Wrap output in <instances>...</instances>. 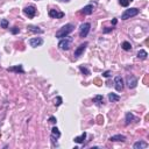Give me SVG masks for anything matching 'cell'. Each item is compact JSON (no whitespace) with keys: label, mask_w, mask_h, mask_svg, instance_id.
I'll return each instance as SVG.
<instances>
[{"label":"cell","mask_w":149,"mask_h":149,"mask_svg":"<svg viewBox=\"0 0 149 149\" xmlns=\"http://www.w3.org/2000/svg\"><path fill=\"white\" fill-rule=\"evenodd\" d=\"M75 30V25H72V23H66V25H64L62 28H59L57 32H56L55 36L57 37V39H64V37L69 36L70 33H72V32Z\"/></svg>","instance_id":"cell-1"},{"label":"cell","mask_w":149,"mask_h":149,"mask_svg":"<svg viewBox=\"0 0 149 149\" xmlns=\"http://www.w3.org/2000/svg\"><path fill=\"white\" fill-rule=\"evenodd\" d=\"M72 42H74V37L71 36H66L64 39H62L58 43V48L61 50H69L72 45Z\"/></svg>","instance_id":"cell-2"},{"label":"cell","mask_w":149,"mask_h":149,"mask_svg":"<svg viewBox=\"0 0 149 149\" xmlns=\"http://www.w3.org/2000/svg\"><path fill=\"white\" fill-rule=\"evenodd\" d=\"M139 13H140V9L136 8V7H134V8H128L121 14V19H122V20H128V19H131V18L136 17Z\"/></svg>","instance_id":"cell-3"},{"label":"cell","mask_w":149,"mask_h":149,"mask_svg":"<svg viewBox=\"0 0 149 149\" xmlns=\"http://www.w3.org/2000/svg\"><path fill=\"white\" fill-rule=\"evenodd\" d=\"M91 29V23L90 22H84L79 26V36L80 37H86L90 33Z\"/></svg>","instance_id":"cell-4"},{"label":"cell","mask_w":149,"mask_h":149,"mask_svg":"<svg viewBox=\"0 0 149 149\" xmlns=\"http://www.w3.org/2000/svg\"><path fill=\"white\" fill-rule=\"evenodd\" d=\"M23 13H25V15H27L28 18L32 19L37 14V9L35 6H33V5H28V6H26L25 8H23Z\"/></svg>","instance_id":"cell-5"},{"label":"cell","mask_w":149,"mask_h":149,"mask_svg":"<svg viewBox=\"0 0 149 149\" xmlns=\"http://www.w3.org/2000/svg\"><path fill=\"white\" fill-rule=\"evenodd\" d=\"M126 84L128 86V89H135L137 86V78L133 75H128L126 79Z\"/></svg>","instance_id":"cell-6"},{"label":"cell","mask_w":149,"mask_h":149,"mask_svg":"<svg viewBox=\"0 0 149 149\" xmlns=\"http://www.w3.org/2000/svg\"><path fill=\"white\" fill-rule=\"evenodd\" d=\"M89 45V43L88 42H84L82 43V44H79L77 48H76V50H75V53H74V56H75V58H78L79 56H82V54L85 51L86 49V47Z\"/></svg>","instance_id":"cell-7"},{"label":"cell","mask_w":149,"mask_h":149,"mask_svg":"<svg viewBox=\"0 0 149 149\" xmlns=\"http://www.w3.org/2000/svg\"><path fill=\"white\" fill-rule=\"evenodd\" d=\"M114 86H115V90L119 92L124 90V79L121 76H116L114 78Z\"/></svg>","instance_id":"cell-8"},{"label":"cell","mask_w":149,"mask_h":149,"mask_svg":"<svg viewBox=\"0 0 149 149\" xmlns=\"http://www.w3.org/2000/svg\"><path fill=\"white\" fill-rule=\"evenodd\" d=\"M29 44L33 48H37L43 44V39L42 37H33V39L29 40Z\"/></svg>","instance_id":"cell-9"},{"label":"cell","mask_w":149,"mask_h":149,"mask_svg":"<svg viewBox=\"0 0 149 149\" xmlns=\"http://www.w3.org/2000/svg\"><path fill=\"white\" fill-rule=\"evenodd\" d=\"M48 14H49V17L53 18V19H62L64 17V13L63 12H58L57 9H50Z\"/></svg>","instance_id":"cell-10"},{"label":"cell","mask_w":149,"mask_h":149,"mask_svg":"<svg viewBox=\"0 0 149 149\" xmlns=\"http://www.w3.org/2000/svg\"><path fill=\"white\" fill-rule=\"evenodd\" d=\"M7 71L9 72H15V74H23L25 72V70H23V68L21 64H19V65H15V66H11V68H7Z\"/></svg>","instance_id":"cell-11"},{"label":"cell","mask_w":149,"mask_h":149,"mask_svg":"<svg viewBox=\"0 0 149 149\" xmlns=\"http://www.w3.org/2000/svg\"><path fill=\"white\" fill-rule=\"evenodd\" d=\"M93 9H94L93 5H86V6H84L83 8H82V14H84V15H90V14L93 13Z\"/></svg>","instance_id":"cell-12"},{"label":"cell","mask_w":149,"mask_h":149,"mask_svg":"<svg viewBox=\"0 0 149 149\" xmlns=\"http://www.w3.org/2000/svg\"><path fill=\"white\" fill-rule=\"evenodd\" d=\"M148 143L145 142V141H136V142L133 145V148L134 149H142V148H147Z\"/></svg>","instance_id":"cell-13"},{"label":"cell","mask_w":149,"mask_h":149,"mask_svg":"<svg viewBox=\"0 0 149 149\" xmlns=\"http://www.w3.org/2000/svg\"><path fill=\"white\" fill-rule=\"evenodd\" d=\"M110 141H113V142H115V141H121V142H124V141H126V136L122 134L112 135V136L110 137Z\"/></svg>","instance_id":"cell-14"},{"label":"cell","mask_w":149,"mask_h":149,"mask_svg":"<svg viewBox=\"0 0 149 149\" xmlns=\"http://www.w3.org/2000/svg\"><path fill=\"white\" fill-rule=\"evenodd\" d=\"M134 120H136V118L134 116V114L131 112H128V113H126V118H125V121H126V125H129L131 122H133Z\"/></svg>","instance_id":"cell-15"},{"label":"cell","mask_w":149,"mask_h":149,"mask_svg":"<svg viewBox=\"0 0 149 149\" xmlns=\"http://www.w3.org/2000/svg\"><path fill=\"white\" fill-rule=\"evenodd\" d=\"M27 28H28V30L29 32H32V33H35V34H42L43 33V30L41 28H40V27H36V26H28L27 27Z\"/></svg>","instance_id":"cell-16"},{"label":"cell","mask_w":149,"mask_h":149,"mask_svg":"<svg viewBox=\"0 0 149 149\" xmlns=\"http://www.w3.org/2000/svg\"><path fill=\"white\" fill-rule=\"evenodd\" d=\"M86 135H88V134H86V133L84 132L82 135H79V136H76L75 139H74V141H75L76 143H83V142H84V140L86 139Z\"/></svg>","instance_id":"cell-17"},{"label":"cell","mask_w":149,"mask_h":149,"mask_svg":"<svg viewBox=\"0 0 149 149\" xmlns=\"http://www.w3.org/2000/svg\"><path fill=\"white\" fill-rule=\"evenodd\" d=\"M148 57V53L146 50H143V49H141L137 51V58H140V59H147Z\"/></svg>","instance_id":"cell-18"},{"label":"cell","mask_w":149,"mask_h":149,"mask_svg":"<svg viewBox=\"0 0 149 149\" xmlns=\"http://www.w3.org/2000/svg\"><path fill=\"white\" fill-rule=\"evenodd\" d=\"M51 135L55 136L56 139H59V137H61V132H59V129L56 126H54L53 128H51Z\"/></svg>","instance_id":"cell-19"},{"label":"cell","mask_w":149,"mask_h":149,"mask_svg":"<svg viewBox=\"0 0 149 149\" xmlns=\"http://www.w3.org/2000/svg\"><path fill=\"white\" fill-rule=\"evenodd\" d=\"M93 102H96L98 106H100V105L104 104V97L100 96V94H98V96H96L93 98Z\"/></svg>","instance_id":"cell-20"},{"label":"cell","mask_w":149,"mask_h":149,"mask_svg":"<svg viewBox=\"0 0 149 149\" xmlns=\"http://www.w3.org/2000/svg\"><path fill=\"white\" fill-rule=\"evenodd\" d=\"M108 99H110V101H112V102H116V101L120 100V97L115 93H110L108 94Z\"/></svg>","instance_id":"cell-21"},{"label":"cell","mask_w":149,"mask_h":149,"mask_svg":"<svg viewBox=\"0 0 149 149\" xmlns=\"http://www.w3.org/2000/svg\"><path fill=\"white\" fill-rule=\"evenodd\" d=\"M121 47H122V49H124V50H126V51L132 50V44H131V43H129L128 41H125V42H122Z\"/></svg>","instance_id":"cell-22"},{"label":"cell","mask_w":149,"mask_h":149,"mask_svg":"<svg viewBox=\"0 0 149 149\" xmlns=\"http://www.w3.org/2000/svg\"><path fill=\"white\" fill-rule=\"evenodd\" d=\"M79 70H80V72H82L83 75H85V76H89V75H91V71L88 69L86 66H83V65H80L79 66Z\"/></svg>","instance_id":"cell-23"},{"label":"cell","mask_w":149,"mask_h":149,"mask_svg":"<svg viewBox=\"0 0 149 149\" xmlns=\"http://www.w3.org/2000/svg\"><path fill=\"white\" fill-rule=\"evenodd\" d=\"M0 27L4 29L8 28V21H7L6 19H1V20H0Z\"/></svg>","instance_id":"cell-24"},{"label":"cell","mask_w":149,"mask_h":149,"mask_svg":"<svg viewBox=\"0 0 149 149\" xmlns=\"http://www.w3.org/2000/svg\"><path fill=\"white\" fill-rule=\"evenodd\" d=\"M54 102H55V105L56 106H59V105L62 104V102H63V99H62V97H56L55 98V100H54Z\"/></svg>","instance_id":"cell-25"},{"label":"cell","mask_w":149,"mask_h":149,"mask_svg":"<svg viewBox=\"0 0 149 149\" xmlns=\"http://www.w3.org/2000/svg\"><path fill=\"white\" fill-rule=\"evenodd\" d=\"M119 4H120L121 6H124V7H128L129 1L128 0H119Z\"/></svg>","instance_id":"cell-26"},{"label":"cell","mask_w":149,"mask_h":149,"mask_svg":"<svg viewBox=\"0 0 149 149\" xmlns=\"http://www.w3.org/2000/svg\"><path fill=\"white\" fill-rule=\"evenodd\" d=\"M19 32H20V29H19L18 28V27H13V28L12 29H11V33H12V34H19Z\"/></svg>","instance_id":"cell-27"},{"label":"cell","mask_w":149,"mask_h":149,"mask_svg":"<svg viewBox=\"0 0 149 149\" xmlns=\"http://www.w3.org/2000/svg\"><path fill=\"white\" fill-rule=\"evenodd\" d=\"M48 121H49V122H50V124H53V125H55L56 122H57V119H56V118H55V116H50V118H49V120H48Z\"/></svg>","instance_id":"cell-28"},{"label":"cell","mask_w":149,"mask_h":149,"mask_svg":"<svg viewBox=\"0 0 149 149\" xmlns=\"http://www.w3.org/2000/svg\"><path fill=\"white\" fill-rule=\"evenodd\" d=\"M50 139H51V142H53V145H54V146H57V139H56L55 136H53V135H51Z\"/></svg>","instance_id":"cell-29"},{"label":"cell","mask_w":149,"mask_h":149,"mask_svg":"<svg viewBox=\"0 0 149 149\" xmlns=\"http://www.w3.org/2000/svg\"><path fill=\"white\" fill-rule=\"evenodd\" d=\"M113 29H114V28H113V27H112V28H105L102 32H104V33H110V32H112Z\"/></svg>","instance_id":"cell-30"},{"label":"cell","mask_w":149,"mask_h":149,"mask_svg":"<svg viewBox=\"0 0 149 149\" xmlns=\"http://www.w3.org/2000/svg\"><path fill=\"white\" fill-rule=\"evenodd\" d=\"M102 76H104V77H110V76H111V71H105L104 72V74H102Z\"/></svg>","instance_id":"cell-31"},{"label":"cell","mask_w":149,"mask_h":149,"mask_svg":"<svg viewBox=\"0 0 149 149\" xmlns=\"http://www.w3.org/2000/svg\"><path fill=\"white\" fill-rule=\"evenodd\" d=\"M112 23H113V25H116V23H118V20H116V19H113V20H112Z\"/></svg>","instance_id":"cell-32"},{"label":"cell","mask_w":149,"mask_h":149,"mask_svg":"<svg viewBox=\"0 0 149 149\" xmlns=\"http://www.w3.org/2000/svg\"><path fill=\"white\" fill-rule=\"evenodd\" d=\"M58 1H62V2H69L70 0H58Z\"/></svg>","instance_id":"cell-33"},{"label":"cell","mask_w":149,"mask_h":149,"mask_svg":"<svg viewBox=\"0 0 149 149\" xmlns=\"http://www.w3.org/2000/svg\"><path fill=\"white\" fill-rule=\"evenodd\" d=\"M128 1H129V2H131V1H133V0H128Z\"/></svg>","instance_id":"cell-34"}]
</instances>
